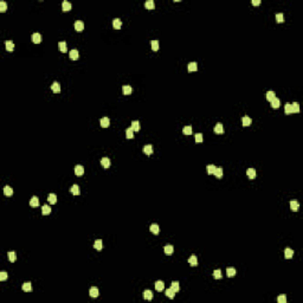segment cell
<instances>
[{"label":"cell","instance_id":"1","mask_svg":"<svg viewBox=\"0 0 303 303\" xmlns=\"http://www.w3.org/2000/svg\"><path fill=\"white\" fill-rule=\"evenodd\" d=\"M75 174H76L77 177H82V175L84 174V168H83V166L77 165L76 167H75Z\"/></svg>","mask_w":303,"mask_h":303},{"label":"cell","instance_id":"2","mask_svg":"<svg viewBox=\"0 0 303 303\" xmlns=\"http://www.w3.org/2000/svg\"><path fill=\"white\" fill-rule=\"evenodd\" d=\"M51 89L55 94H59V92H61V84H59L58 82H53L51 85Z\"/></svg>","mask_w":303,"mask_h":303},{"label":"cell","instance_id":"3","mask_svg":"<svg viewBox=\"0 0 303 303\" xmlns=\"http://www.w3.org/2000/svg\"><path fill=\"white\" fill-rule=\"evenodd\" d=\"M100 123H101V127H103V128H108L109 124H110V120L108 119V117H102L101 121H100Z\"/></svg>","mask_w":303,"mask_h":303},{"label":"cell","instance_id":"4","mask_svg":"<svg viewBox=\"0 0 303 303\" xmlns=\"http://www.w3.org/2000/svg\"><path fill=\"white\" fill-rule=\"evenodd\" d=\"M290 208L291 211H298V208H300V204H298V201H296V200H291L290 201Z\"/></svg>","mask_w":303,"mask_h":303},{"label":"cell","instance_id":"5","mask_svg":"<svg viewBox=\"0 0 303 303\" xmlns=\"http://www.w3.org/2000/svg\"><path fill=\"white\" fill-rule=\"evenodd\" d=\"M101 165L103 168H109L110 167V160L108 158H102L101 159Z\"/></svg>","mask_w":303,"mask_h":303},{"label":"cell","instance_id":"6","mask_svg":"<svg viewBox=\"0 0 303 303\" xmlns=\"http://www.w3.org/2000/svg\"><path fill=\"white\" fill-rule=\"evenodd\" d=\"M70 192L72 193L74 196H80V193H81L80 186H78V185H72V186H71V188H70Z\"/></svg>","mask_w":303,"mask_h":303},{"label":"cell","instance_id":"7","mask_svg":"<svg viewBox=\"0 0 303 303\" xmlns=\"http://www.w3.org/2000/svg\"><path fill=\"white\" fill-rule=\"evenodd\" d=\"M246 175H248L249 179H255V178H256V175H257V173H256V169L249 168L248 171H246Z\"/></svg>","mask_w":303,"mask_h":303},{"label":"cell","instance_id":"8","mask_svg":"<svg viewBox=\"0 0 303 303\" xmlns=\"http://www.w3.org/2000/svg\"><path fill=\"white\" fill-rule=\"evenodd\" d=\"M284 256L287 259H290V258H292V256H294V250H291L290 248H287L284 250Z\"/></svg>","mask_w":303,"mask_h":303},{"label":"cell","instance_id":"9","mask_svg":"<svg viewBox=\"0 0 303 303\" xmlns=\"http://www.w3.org/2000/svg\"><path fill=\"white\" fill-rule=\"evenodd\" d=\"M75 28H76V31H78V32L83 31V28H84V23L81 22V20L75 22Z\"/></svg>","mask_w":303,"mask_h":303},{"label":"cell","instance_id":"10","mask_svg":"<svg viewBox=\"0 0 303 303\" xmlns=\"http://www.w3.org/2000/svg\"><path fill=\"white\" fill-rule=\"evenodd\" d=\"M143 152H144V154H147V155H152V154H153V146H152V144H146L143 147Z\"/></svg>","mask_w":303,"mask_h":303},{"label":"cell","instance_id":"11","mask_svg":"<svg viewBox=\"0 0 303 303\" xmlns=\"http://www.w3.org/2000/svg\"><path fill=\"white\" fill-rule=\"evenodd\" d=\"M32 42H33L34 44H39L40 42H42V36H40V33L32 34Z\"/></svg>","mask_w":303,"mask_h":303},{"label":"cell","instance_id":"12","mask_svg":"<svg viewBox=\"0 0 303 303\" xmlns=\"http://www.w3.org/2000/svg\"><path fill=\"white\" fill-rule=\"evenodd\" d=\"M47 200H49V202L51 205H53V204L57 202V196H56L55 193H50L49 197H47Z\"/></svg>","mask_w":303,"mask_h":303},{"label":"cell","instance_id":"13","mask_svg":"<svg viewBox=\"0 0 303 303\" xmlns=\"http://www.w3.org/2000/svg\"><path fill=\"white\" fill-rule=\"evenodd\" d=\"M94 248H95L97 251H101L102 248H103V243H102L101 239H97V240H95V243H94Z\"/></svg>","mask_w":303,"mask_h":303},{"label":"cell","instance_id":"14","mask_svg":"<svg viewBox=\"0 0 303 303\" xmlns=\"http://www.w3.org/2000/svg\"><path fill=\"white\" fill-rule=\"evenodd\" d=\"M69 57H70L72 61H77L78 59V51L77 50H71L69 52Z\"/></svg>","mask_w":303,"mask_h":303},{"label":"cell","instance_id":"15","mask_svg":"<svg viewBox=\"0 0 303 303\" xmlns=\"http://www.w3.org/2000/svg\"><path fill=\"white\" fill-rule=\"evenodd\" d=\"M188 263H190V265H192V266H197V265H198V259H197V256L192 255V256L188 258Z\"/></svg>","mask_w":303,"mask_h":303},{"label":"cell","instance_id":"16","mask_svg":"<svg viewBox=\"0 0 303 303\" xmlns=\"http://www.w3.org/2000/svg\"><path fill=\"white\" fill-rule=\"evenodd\" d=\"M89 295L91 297H97L98 295H100V292H98V289L96 288V287H92V288H90V290H89Z\"/></svg>","mask_w":303,"mask_h":303},{"label":"cell","instance_id":"17","mask_svg":"<svg viewBox=\"0 0 303 303\" xmlns=\"http://www.w3.org/2000/svg\"><path fill=\"white\" fill-rule=\"evenodd\" d=\"M155 289H156V291H162L163 289H165V283H163L162 281H158L155 283Z\"/></svg>","mask_w":303,"mask_h":303},{"label":"cell","instance_id":"18","mask_svg":"<svg viewBox=\"0 0 303 303\" xmlns=\"http://www.w3.org/2000/svg\"><path fill=\"white\" fill-rule=\"evenodd\" d=\"M30 205L32 206V207H37V206L39 205V199H38V197H32V198H31Z\"/></svg>","mask_w":303,"mask_h":303},{"label":"cell","instance_id":"19","mask_svg":"<svg viewBox=\"0 0 303 303\" xmlns=\"http://www.w3.org/2000/svg\"><path fill=\"white\" fill-rule=\"evenodd\" d=\"M270 103H271V107H272L273 109H277V108H279V105H281V101H279L277 97L273 98V100L270 102Z\"/></svg>","mask_w":303,"mask_h":303},{"label":"cell","instance_id":"20","mask_svg":"<svg viewBox=\"0 0 303 303\" xmlns=\"http://www.w3.org/2000/svg\"><path fill=\"white\" fill-rule=\"evenodd\" d=\"M251 122H252V120L250 119L249 116H244L242 119V123H243V126L244 127H249L250 124H251Z\"/></svg>","mask_w":303,"mask_h":303},{"label":"cell","instance_id":"21","mask_svg":"<svg viewBox=\"0 0 303 303\" xmlns=\"http://www.w3.org/2000/svg\"><path fill=\"white\" fill-rule=\"evenodd\" d=\"M214 133L216 134H223L224 133V128H223V124H221V123H217V124H216Z\"/></svg>","mask_w":303,"mask_h":303},{"label":"cell","instance_id":"22","mask_svg":"<svg viewBox=\"0 0 303 303\" xmlns=\"http://www.w3.org/2000/svg\"><path fill=\"white\" fill-rule=\"evenodd\" d=\"M113 26H114L115 30H120L121 26H122V22H121L120 19H114L113 20Z\"/></svg>","mask_w":303,"mask_h":303},{"label":"cell","instance_id":"23","mask_svg":"<svg viewBox=\"0 0 303 303\" xmlns=\"http://www.w3.org/2000/svg\"><path fill=\"white\" fill-rule=\"evenodd\" d=\"M187 69H188L190 72H192V71H197L198 70V65H197L196 62H192V63H190V64L187 65Z\"/></svg>","mask_w":303,"mask_h":303},{"label":"cell","instance_id":"24","mask_svg":"<svg viewBox=\"0 0 303 303\" xmlns=\"http://www.w3.org/2000/svg\"><path fill=\"white\" fill-rule=\"evenodd\" d=\"M174 252V248H173V245H166L165 246V253L168 255V256H171L172 253Z\"/></svg>","mask_w":303,"mask_h":303},{"label":"cell","instance_id":"25","mask_svg":"<svg viewBox=\"0 0 303 303\" xmlns=\"http://www.w3.org/2000/svg\"><path fill=\"white\" fill-rule=\"evenodd\" d=\"M122 91H123L124 95H130V94L133 92V89H132V86L130 85H123Z\"/></svg>","mask_w":303,"mask_h":303},{"label":"cell","instance_id":"26","mask_svg":"<svg viewBox=\"0 0 303 303\" xmlns=\"http://www.w3.org/2000/svg\"><path fill=\"white\" fill-rule=\"evenodd\" d=\"M4 194L6 197H11L13 194V190H12V187H9V186H5V188H4Z\"/></svg>","mask_w":303,"mask_h":303},{"label":"cell","instance_id":"27","mask_svg":"<svg viewBox=\"0 0 303 303\" xmlns=\"http://www.w3.org/2000/svg\"><path fill=\"white\" fill-rule=\"evenodd\" d=\"M143 297H144V300L150 301L152 298H153V292H152L150 290H144V292H143Z\"/></svg>","mask_w":303,"mask_h":303},{"label":"cell","instance_id":"28","mask_svg":"<svg viewBox=\"0 0 303 303\" xmlns=\"http://www.w3.org/2000/svg\"><path fill=\"white\" fill-rule=\"evenodd\" d=\"M5 45H6V50H7V51H13V50H14V44H13L12 40H6Z\"/></svg>","mask_w":303,"mask_h":303},{"label":"cell","instance_id":"29","mask_svg":"<svg viewBox=\"0 0 303 303\" xmlns=\"http://www.w3.org/2000/svg\"><path fill=\"white\" fill-rule=\"evenodd\" d=\"M236 273H237V271H236V269H234V268H227V269H226L227 277H233V276L236 275Z\"/></svg>","mask_w":303,"mask_h":303},{"label":"cell","instance_id":"30","mask_svg":"<svg viewBox=\"0 0 303 303\" xmlns=\"http://www.w3.org/2000/svg\"><path fill=\"white\" fill-rule=\"evenodd\" d=\"M23 290L26 291V292H31L32 291V285H31L30 282H26V283L23 284Z\"/></svg>","mask_w":303,"mask_h":303},{"label":"cell","instance_id":"31","mask_svg":"<svg viewBox=\"0 0 303 303\" xmlns=\"http://www.w3.org/2000/svg\"><path fill=\"white\" fill-rule=\"evenodd\" d=\"M42 213H43L44 216H47L51 213V207H50L49 205H44L43 207H42Z\"/></svg>","mask_w":303,"mask_h":303},{"label":"cell","instance_id":"32","mask_svg":"<svg viewBox=\"0 0 303 303\" xmlns=\"http://www.w3.org/2000/svg\"><path fill=\"white\" fill-rule=\"evenodd\" d=\"M149 230H150V232L154 233V234H158V233H159V231H160L159 226H158L156 224H152V225H150V227H149Z\"/></svg>","mask_w":303,"mask_h":303},{"label":"cell","instance_id":"33","mask_svg":"<svg viewBox=\"0 0 303 303\" xmlns=\"http://www.w3.org/2000/svg\"><path fill=\"white\" fill-rule=\"evenodd\" d=\"M144 6H146V8H147V9H154V7H155V4H154L153 0H147V1H146V4H144Z\"/></svg>","mask_w":303,"mask_h":303},{"label":"cell","instance_id":"34","mask_svg":"<svg viewBox=\"0 0 303 303\" xmlns=\"http://www.w3.org/2000/svg\"><path fill=\"white\" fill-rule=\"evenodd\" d=\"M275 97H276V96H275V92H273V91H268V92L265 94L266 101H269V102H271Z\"/></svg>","mask_w":303,"mask_h":303},{"label":"cell","instance_id":"35","mask_svg":"<svg viewBox=\"0 0 303 303\" xmlns=\"http://www.w3.org/2000/svg\"><path fill=\"white\" fill-rule=\"evenodd\" d=\"M62 7H63V11H64V12H67V11L71 9V4L69 3V1H63Z\"/></svg>","mask_w":303,"mask_h":303},{"label":"cell","instance_id":"36","mask_svg":"<svg viewBox=\"0 0 303 303\" xmlns=\"http://www.w3.org/2000/svg\"><path fill=\"white\" fill-rule=\"evenodd\" d=\"M171 289L174 291V292H178V291H180V284H179L178 282H173L171 284Z\"/></svg>","mask_w":303,"mask_h":303},{"label":"cell","instance_id":"37","mask_svg":"<svg viewBox=\"0 0 303 303\" xmlns=\"http://www.w3.org/2000/svg\"><path fill=\"white\" fill-rule=\"evenodd\" d=\"M213 174L216 175V177L218 178V179H220V178H223V168L221 167H218V168H216L214 173Z\"/></svg>","mask_w":303,"mask_h":303},{"label":"cell","instance_id":"38","mask_svg":"<svg viewBox=\"0 0 303 303\" xmlns=\"http://www.w3.org/2000/svg\"><path fill=\"white\" fill-rule=\"evenodd\" d=\"M126 138L127 139H133V138H134V130H133L132 127H130V128H128L126 130Z\"/></svg>","mask_w":303,"mask_h":303},{"label":"cell","instance_id":"39","mask_svg":"<svg viewBox=\"0 0 303 303\" xmlns=\"http://www.w3.org/2000/svg\"><path fill=\"white\" fill-rule=\"evenodd\" d=\"M7 257H8V260L9 262H15V259H17V256H15V252L14 251H11L7 253Z\"/></svg>","mask_w":303,"mask_h":303},{"label":"cell","instance_id":"40","mask_svg":"<svg viewBox=\"0 0 303 303\" xmlns=\"http://www.w3.org/2000/svg\"><path fill=\"white\" fill-rule=\"evenodd\" d=\"M150 46H152V50H153V51H158V50H159V42H158V40H152V42H150Z\"/></svg>","mask_w":303,"mask_h":303},{"label":"cell","instance_id":"41","mask_svg":"<svg viewBox=\"0 0 303 303\" xmlns=\"http://www.w3.org/2000/svg\"><path fill=\"white\" fill-rule=\"evenodd\" d=\"M216 167L214 165H208L207 167H206V172H207V174H213L214 173V171H216Z\"/></svg>","mask_w":303,"mask_h":303},{"label":"cell","instance_id":"42","mask_svg":"<svg viewBox=\"0 0 303 303\" xmlns=\"http://www.w3.org/2000/svg\"><path fill=\"white\" fill-rule=\"evenodd\" d=\"M132 128L134 132H139L140 130V123H139V121H133L132 122Z\"/></svg>","mask_w":303,"mask_h":303},{"label":"cell","instance_id":"43","mask_svg":"<svg viewBox=\"0 0 303 303\" xmlns=\"http://www.w3.org/2000/svg\"><path fill=\"white\" fill-rule=\"evenodd\" d=\"M58 47H59V50H61V52H66V50H67L66 43H65V42H59Z\"/></svg>","mask_w":303,"mask_h":303},{"label":"cell","instance_id":"44","mask_svg":"<svg viewBox=\"0 0 303 303\" xmlns=\"http://www.w3.org/2000/svg\"><path fill=\"white\" fill-rule=\"evenodd\" d=\"M284 110H285V114H287V115H290V114H292V108H291V104L290 103H287V104H285Z\"/></svg>","mask_w":303,"mask_h":303},{"label":"cell","instance_id":"45","mask_svg":"<svg viewBox=\"0 0 303 303\" xmlns=\"http://www.w3.org/2000/svg\"><path fill=\"white\" fill-rule=\"evenodd\" d=\"M182 133H184L185 135H191V134H192V127H191V126L184 127V129H182Z\"/></svg>","mask_w":303,"mask_h":303},{"label":"cell","instance_id":"46","mask_svg":"<svg viewBox=\"0 0 303 303\" xmlns=\"http://www.w3.org/2000/svg\"><path fill=\"white\" fill-rule=\"evenodd\" d=\"M166 296H167V297H169V298H174V296H175V292H174V291H173V290H172L171 288H169V289H167V290H166Z\"/></svg>","mask_w":303,"mask_h":303},{"label":"cell","instance_id":"47","mask_svg":"<svg viewBox=\"0 0 303 303\" xmlns=\"http://www.w3.org/2000/svg\"><path fill=\"white\" fill-rule=\"evenodd\" d=\"M291 108H292V113H298V111H300V104L297 103V102L291 104Z\"/></svg>","mask_w":303,"mask_h":303},{"label":"cell","instance_id":"48","mask_svg":"<svg viewBox=\"0 0 303 303\" xmlns=\"http://www.w3.org/2000/svg\"><path fill=\"white\" fill-rule=\"evenodd\" d=\"M276 20H277V23L284 22V15H283V13H277V14H276Z\"/></svg>","mask_w":303,"mask_h":303},{"label":"cell","instance_id":"49","mask_svg":"<svg viewBox=\"0 0 303 303\" xmlns=\"http://www.w3.org/2000/svg\"><path fill=\"white\" fill-rule=\"evenodd\" d=\"M213 277H214L216 279H220L221 278V271L219 269L218 270H214L213 271Z\"/></svg>","mask_w":303,"mask_h":303},{"label":"cell","instance_id":"50","mask_svg":"<svg viewBox=\"0 0 303 303\" xmlns=\"http://www.w3.org/2000/svg\"><path fill=\"white\" fill-rule=\"evenodd\" d=\"M7 9V4L5 1H1L0 3V12H5Z\"/></svg>","mask_w":303,"mask_h":303},{"label":"cell","instance_id":"51","mask_svg":"<svg viewBox=\"0 0 303 303\" xmlns=\"http://www.w3.org/2000/svg\"><path fill=\"white\" fill-rule=\"evenodd\" d=\"M277 301H278V303H287V297H285V295H281V296H278Z\"/></svg>","mask_w":303,"mask_h":303},{"label":"cell","instance_id":"52","mask_svg":"<svg viewBox=\"0 0 303 303\" xmlns=\"http://www.w3.org/2000/svg\"><path fill=\"white\" fill-rule=\"evenodd\" d=\"M196 142L197 143H201L202 142V134H200L199 133V134L196 135Z\"/></svg>","mask_w":303,"mask_h":303},{"label":"cell","instance_id":"53","mask_svg":"<svg viewBox=\"0 0 303 303\" xmlns=\"http://www.w3.org/2000/svg\"><path fill=\"white\" fill-rule=\"evenodd\" d=\"M7 279V273L5 271H1L0 272V281H6Z\"/></svg>","mask_w":303,"mask_h":303},{"label":"cell","instance_id":"54","mask_svg":"<svg viewBox=\"0 0 303 303\" xmlns=\"http://www.w3.org/2000/svg\"><path fill=\"white\" fill-rule=\"evenodd\" d=\"M252 5H253V6H258V5H260V0H252Z\"/></svg>","mask_w":303,"mask_h":303}]
</instances>
